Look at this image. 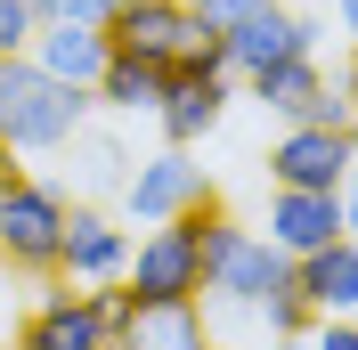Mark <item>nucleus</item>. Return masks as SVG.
Wrapping results in <instances>:
<instances>
[{
	"mask_svg": "<svg viewBox=\"0 0 358 350\" xmlns=\"http://www.w3.org/2000/svg\"><path fill=\"white\" fill-rule=\"evenodd\" d=\"M41 17H66V24H106V8L114 0H33Z\"/></svg>",
	"mask_w": 358,
	"mask_h": 350,
	"instance_id": "412c9836",
	"label": "nucleus"
},
{
	"mask_svg": "<svg viewBox=\"0 0 358 350\" xmlns=\"http://www.w3.org/2000/svg\"><path fill=\"white\" fill-rule=\"evenodd\" d=\"M98 350H131V342H122V334H106V342H98Z\"/></svg>",
	"mask_w": 358,
	"mask_h": 350,
	"instance_id": "393cba45",
	"label": "nucleus"
},
{
	"mask_svg": "<svg viewBox=\"0 0 358 350\" xmlns=\"http://www.w3.org/2000/svg\"><path fill=\"white\" fill-rule=\"evenodd\" d=\"M122 285L138 302H203V253H196V220H155L138 228L131 261H122Z\"/></svg>",
	"mask_w": 358,
	"mask_h": 350,
	"instance_id": "7ed1b4c3",
	"label": "nucleus"
},
{
	"mask_svg": "<svg viewBox=\"0 0 358 350\" xmlns=\"http://www.w3.org/2000/svg\"><path fill=\"white\" fill-rule=\"evenodd\" d=\"M114 196H122V212H131L138 228H155V220H179L187 204L220 196V188L203 179L196 147H163V155H138V163H131V179H122Z\"/></svg>",
	"mask_w": 358,
	"mask_h": 350,
	"instance_id": "20e7f679",
	"label": "nucleus"
},
{
	"mask_svg": "<svg viewBox=\"0 0 358 350\" xmlns=\"http://www.w3.org/2000/svg\"><path fill=\"white\" fill-rule=\"evenodd\" d=\"M317 33L326 24L317 17H301V8H261L252 24H236V33H220V49H228V74L236 82H252V74H268V66H285V57H317Z\"/></svg>",
	"mask_w": 358,
	"mask_h": 350,
	"instance_id": "423d86ee",
	"label": "nucleus"
},
{
	"mask_svg": "<svg viewBox=\"0 0 358 350\" xmlns=\"http://www.w3.org/2000/svg\"><path fill=\"white\" fill-rule=\"evenodd\" d=\"M33 66L49 74V82H73V90H90L98 74H106V57H114V41H106V24H66V17H41V33H33V49H24Z\"/></svg>",
	"mask_w": 358,
	"mask_h": 350,
	"instance_id": "9b49d317",
	"label": "nucleus"
},
{
	"mask_svg": "<svg viewBox=\"0 0 358 350\" xmlns=\"http://www.w3.org/2000/svg\"><path fill=\"white\" fill-rule=\"evenodd\" d=\"M122 261H131V228H122L114 212H98V204H66L57 277L66 285H106V277H122Z\"/></svg>",
	"mask_w": 358,
	"mask_h": 350,
	"instance_id": "0eeeda50",
	"label": "nucleus"
},
{
	"mask_svg": "<svg viewBox=\"0 0 358 350\" xmlns=\"http://www.w3.org/2000/svg\"><path fill=\"white\" fill-rule=\"evenodd\" d=\"M203 350H236V342H203Z\"/></svg>",
	"mask_w": 358,
	"mask_h": 350,
	"instance_id": "bb28decb",
	"label": "nucleus"
},
{
	"mask_svg": "<svg viewBox=\"0 0 358 350\" xmlns=\"http://www.w3.org/2000/svg\"><path fill=\"white\" fill-rule=\"evenodd\" d=\"M163 82H171L163 66H147V57H122V49H114L106 74L90 82V106H106V114H155Z\"/></svg>",
	"mask_w": 358,
	"mask_h": 350,
	"instance_id": "2eb2a0df",
	"label": "nucleus"
},
{
	"mask_svg": "<svg viewBox=\"0 0 358 350\" xmlns=\"http://www.w3.org/2000/svg\"><path fill=\"white\" fill-rule=\"evenodd\" d=\"M57 237H66V188L17 172L0 188V269L8 277H57Z\"/></svg>",
	"mask_w": 358,
	"mask_h": 350,
	"instance_id": "f03ea898",
	"label": "nucleus"
},
{
	"mask_svg": "<svg viewBox=\"0 0 358 350\" xmlns=\"http://www.w3.org/2000/svg\"><path fill=\"white\" fill-rule=\"evenodd\" d=\"M301 342H310V350H358V318H317Z\"/></svg>",
	"mask_w": 358,
	"mask_h": 350,
	"instance_id": "aec40b11",
	"label": "nucleus"
},
{
	"mask_svg": "<svg viewBox=\"0 0 358 350\" xmlns=\"http://www.w3.org/2000/svg\"><path fill=\"white\" fill-rule=\"evenodd\" d=\"M261 237L277 244L285 261H301V253H317V244L350 237V228H342V188H334V196H317V188H268Z\"/></svg>",
	"mask_w": 358,
	"mask_h": 350,
	"instance_id": "6e6552de",
	"label": "nucleus"
},
{
	"mask_svg": "<svg viewBox=\"0 0 358 350\" xmlns=\"http://www.w3.org/2000/svg\"><path fill=\"white\" fill-rule=\"evenodd\" d=\"M277 350H310V342H277Z\"/></svg>",
	"mask_w": 358,
	"mask_h": 350,
	"instance_id": "a878e982",
	"label": "nucleus"
},
{
	"mask_svg": "<svg viewBox=\"0 0 358 350\" xmlns=\"http://www.w3.org/2000/svg\"><path fill=\"white\" fill-rule=\"evenodd\" d=\"M228 114V74H171L155 98V131L163 147H203Z\"/></svg>",
	"mask_w": 358,
	"mask_h": 350,
	"instance_id": "9d476101",
	"label": "nucleus"
},
{
	"mask_svg": "<svg viewBox=\"0 0 358 350\" xmlns=\"http://www.w3.org/2000/svg\"><path fill=\"white\" fill-rule=\"evenodd\" d=\"M33 33H41V8L33 0H0V57H24Z\"/></svg>",
	"mask_w": 358,
	"mask_h": 350,
	"instance_id": "f3484780",
	"label": "nucleus"
},
{
	"mask_svg": "<svg viewBox=\"0 0 358 350\" xmlns=\"http://www.w3.org/2000/svg\"><path fill=\"white\" fill-rule=\"evenodd\" d=\"M57 155H66V172H73V196H114V188L131 179V147L106 139V131H90V122H82Z\"/></svg>",
	"mask_w": 358,
	"mask_h": 350,
	"instance_id": "4468645a",
	"label": "nucleus"
},
{
	"mask_svg": "<svg viewBox=\"0 0 358 350\" xmlns=\"http://www.w3.org/2000/svg\"><path fill=\"white\" fill-rule=\"evenodd\" d=\"M342 90H350V139H358V66H350V82H342Z\"/></svg>",
	"mask_w": 358,
	"mask_h": 350,
	"instance_id": "4be33fe9",
	"label": "nucleus"
},
{
	"mask_svg": "<svg viewBox=\"0 0 358 350\" xmlns=\"http://www.w3.org/2000/svg\"><path fill=\"white\" fill-rule=\"evenodd\" d=\"M90 122V90L49 82L33 57H0V147L8 155H57Z\"/></svg>",
	"mask_w": 358,
	"mask_h": 350,
	"instance_id": "f257e3e1",
	"label": "nucleus"
},
{
	"mask_svg": "<svg viewBox=\"0 0 358 350\" xmlns=\"http://www.w3.org/2000/svg\"><path fill=\"white\" fill-rule=\"evenodd\" d=\"M98 342H106V326H98L90 293L57 277V285H41V302L24 309V326H17L8 350H98Z\"/></svg>",
	"mask_w": 358,
	"mask_h": 350,
	"instance_id": "1a4fd4ad",
	"label": "nucleus"
},
{
	"mask_svg": "<svg viewBox=\"0 0 358 350\" xmlns=\"http://www.w3.org/2000/svg\"><path fill=\"white\" fill-rule=\"evenodd\" d=\"M187 8H196L203 33H236V24H252L261 8H277V0H187Z\"/></svg>",
	"mask_w": 358,
	"mask_h": 350,
	"instance_id": "a211bd4d",
	"label": "nucleus"
},
{
	"mask_svg": "<svg viewBox=\"0 0 358 350\" xmlns=\"http://www.w3.org/2000/svg\"><path fill=\"white\" fill-rule=\"evenodd\" d=\"M82 293H90V309H98V326H106V334H122V326H131L138 293H131L122 277H106V285H82Z\"/></svg>",
	"mask_w": 358,
	"mask_h": 350,
	"instance_id": "6ab92c4d",
	"label": "nucleus"
},
{
	"mask_svg": "<svg viewBox=\"0 0 358 350\" xmlns=\"http://www.w3.org/2000/svg\"><path fill=\"white\" fill-rule=\"evenodd\" d=\"M131 350H203V302H138L131 326H122Z\"/></svg>",
	"mask_w": 358,
	"mask_h": 350,
	"instance_id": "ddd939ff",
	"label": "nucleus"
},
{
	"mask_svg": "<svg viewBox=\"0 0 358 350\" xmlns=\"http://www.w3.org/2000/svg\"><path fill=\"white\" fill-rule=\"evenodd\" d=\"M293 293L317 309V318H358V237H334L293 261Z\"/></svg>",
	"mask_w": 358,
	"mask_h": 350,
	"instance_id": "f8f14e48",
	"label": "nucleus"
},
{
	"mask_svg": "<svg viewBox=\"0 0 358 350\" xmlns=\"http://www.w3.org/2000/svg\"><path fill=\"white\" fill-rule=\"evenodd\" d=\"M350 41H358V33H350ZM350 66H358V57H350Z\"/></svg>",
	"mask_w": 358,
	"mask_h": 350,
	"instance_id": "c85d7f7f",
	"label": "nucleus"
},
{
	"mask_svg": "<svg viewBox=\"0 0 358 350\" xmlns=\"http://www.w3.org/2000/svg\"><path fill=\"white\" fill-rule=\"evenodd\" d=\"M358 163V139L350 131H326V122H285V139L268 147V188H317L334 196Z\"/></svg>",
	"mask_w": 358,
	"mask_h": 350,
	"instance_id": "39448f33",
	"label": "nucleus"
},
{
	"mask_svg": "<svg viewBox=\"0 0 358 350\" xmlns=\"http://www.w3.org/2000/svg\"><path fill=\"white\" fill-rule=\"evenodd\" d=\"M114 8H131V0H114Z\"/></svg>",
	"mask_w": 358,
	"mask_h": 350,
	"instance_id": "cd10ccee",
	"label": "nucleus"
},
{
	"mask_svg": "<svg viewBox=\"0 0 358 350\" xmlns=\"http://www.w3.org/2000/svg\"><path fill=\"white\" fill-rule=\"evenodd\" d=\"M252 318H261V326H268V342H301V334L317 326V309L301 302V293H277V302H261V309H252Z\"/></svg>",
	"mask_w": 358,
	"mask_h": 350,
	"instance_id": "dca6fc26",
	"label": "nucleus"
},
{
	"mask_svg": "<svg viewBox=\"0 0 358 350\" xmlns=\"http://www.w3.org/2000/svg\"><path fill=\"white\" fill-rule=\"evenodd\" d=\"M334 17H342V24H350V33H358V0H334Z\"/></svg>",
	"mask_w": 358,
	"mask_h": 350,
	"instance_id": "b1692460",
	"label": "nucleus"
},
{
	"mask_svg": "<svg viewBox=\"0 0 358 350\" xmlns=\"http://www.w3.org/2000/svg\"><path fill=\"white\" fill-rule=\"evenodd\" d=\"M0 350H8V342H0Z\"/></svg>",
	"mask_w": 358,
	"mask_h": 350,
	"instance_id": "c756f323",
	"label": "nucleus"
},
{
	"mask_svg": "<svg viewBox=\"0 0 358 350\" xmlns=\"http://www.w3.org/2000/svg\"><path fill=\"white\" fill-rule=\"evenodd\" d=\"M24 172V163H17V155H8V147H0V188H8V179H17Z\"/></svg>",
	"mask_w": 358,
	"mask_h": 350,
	"instance_id": "5701e85b",
	"label": "nucleus"
}]
</instances>
